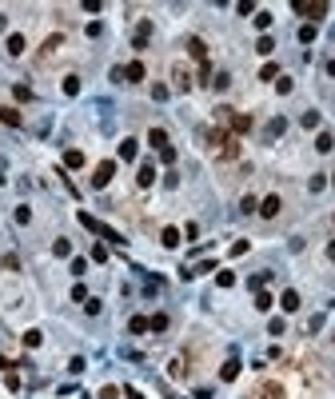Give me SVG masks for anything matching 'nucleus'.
<instances>
[{"mask_svg":"<svg viewBox=\"0 0 335 399\" xmlns=\"http://www.w3.org/2000/svg\"><path fill=\"white\" fill-rule=\"evenodd\" d=\"M152 100H168V84H156V88H152Z\"/></svg>","mask_w":335,"mask_h":399,"instance_id":"obj_39","label":"nucleus"},{"mask_svg":"<svg viewBox=\"0 0 335 399\" xmlns=\"http://www.w3.org/2000/svg\"><path fill=\"white\" fill-rule=\"evenodd\" d=\"M120 160H136V140H120Z\"/></svg>","mask_w":335,"mask_h":399,"instance_id":"obj_16","label":"nucleus"},{"mask_svg":"<svg viewBox=\"0 0 335 399\" xmlns=\"http://www.w3.org/2000/svg\"><path fill=\"white\" fill-rule=\"evenodd\" d=\"M235 375H239V359H227V363L220 367V379H227V383H231Z\"/></svg>","mask_w":335,"mask_h":399,"instance_id":"obj_11","label":"nucleus"},{"mask_svg":"<svg viewBox=\"0 0 335 399\" xmlns=\"http://www.w3.org/2000/svg\"><path fill=\"white\" fill-rule=\"evenodd\" d=\"M124 80H128V84H136V80H144V64H140V60H132V64L124 68Z\"/></svg>","mask_w":335,"mask_h":399,"instance_id":"obj_6","label":"nucleus"},{"mask_svg":"<svg viewBox=\"0 0 335 399\" xmlns=\"http://www.w3.org/2000/svg\"><path fill=\"white\" fill-rule=\"evenodd\" d=\"M148 332H168V315H152L148 320Z\"/></svg>","mask_w":335,"mask_h":399,"instance_id":"obj_22","label":"nucleus"},{"mask_svg":"<svg viewBox=\"0 0 335 399\" xmlns=\"http://www.w3.org/2000/svg\"><path fill=\"white\" fill-rule=\"evenodd\" d=\"M8 56H24V36H8Z\"/></svg>","mask_w":335,"mask_h":399,"instance_id":"obj_14","label":"nucleus"},{"mask_svg":"<svg viewBox=\"0 0 335 399\" xmlns=\"http://www.w3.org/2000/svg\"><path fill=\"white\" fill-rule=\"evenodd\" d=\"M128 332H132V336H144V332H148V320H144V315H132Z\"/></svg>","mask_w":335,"mask_h":399,"instance_id":"obj_17","label":"nucleus"},{"mask_svg":"<svg viewBox=\"0 0 335 399\" xmlns=\"http://www.w3.org/2000/svg\"><path fill=\"white\" fill-rule=\"evenodd\" d=\"M256 307H260V311H272V307H276V299H272L268 291H260V295H256Z\"/></svg>","mask_w":335,"mask_h":399,"instance_id":"obj_21","label":"nucleus"},{"mask_svg":"<svg viewBox=\"0 0 335 399\" xmlns=\"http://www.w3.org/2000/svg\"><path fill=\"white\" fill-rule=\"evenodd\" d=\"M0 120H4L8 128H20V124H24V116L16 112V108H0Z\"/></svg>","mask_w":335,"mask_h":399,"instance_id":"obj_10","label":"nucleus"},{"mask_svg":"<svg viewBox=\"0 0 335 399\" xmlns=\"http://www.w3.org/2000/svg\"><path fill=\"white\" fill-rule=\"evenodd\" d=\"M279 132H287V120H283V116H276V120L268 124V136H272V140H276Z\"/></svg>","mask_w":335,"mask_h":399,"instance_id":"obj_19","label":"nucleus"},{"mask_svg":"<svg viewBox=\"0 0 335 399\" xmlns=\"http://www.w3.org/2000/svg\"><path fill=\"white\" fill-rule=\"evenodd\" d=\"M216 284H220V287H231V284H235V276H231V272H220V276H216Z\"/></svg>","mask_w":335,"mask_h":399,"instance_id":"obj_32","label":"nucleus"},{"mask_svg":"<svg viewBox=\"0 0 335 399\" xmlns=\"http://www.w3.org/2000/svg\"><path fill=\"white\" fill-rule=\"evenodd\" d=\"M256 52H260V56H272V52H276V40H272V36H260V40H256Z\"/></svg>","mask_w":335,"mask_h":399,"instance_id":"obj_15","label":"nucleus"},{"mask_svg":"<svg viewBox=\"0 0 335 399\" xmlns=\"http://www.w3.org/2000/svg\"><path fill=\"white\" fill-rule=\"evenodd\" d=\"M4 367H12V363H8V359H0V371H4Z\"/></svg>","mask_w":335,"mask_h":399,"instance_id":"obj_45","label":"nucleus"},{"mask_svg":"<svg viewBox=\"0 0 335 399\" xmlns=\"http://www.w3.org/2000/svg\"><path fill=\"white\" fill-rule=\"evenodd\" d=\"M116 395H120L116 387H104V391H100V399H116Z\"/></svg>","mask_w":335,"mask_h":399,"instance_id":"obj_41","label":"nucleus"},{"mask_svg":"<svg viewBox=\"0 0 335 399\" xmlns=\"http://www.w3.org/2000/svg\"><path fill=\"white\" fill-rule=\"evenodd\" d=\"M24 347H40V332H24Z\"/></svg>","mask_w":335,"mask_h":399,"instance_id":"obj_30","label":"nucleus"},{"mask_svg":"<svg viewBox=\"0 0 335 399\" xmlns=\"http://www.w3.org/2000/svg\"><path fill=\"white\" fill-rule=\"evenodd\" d=\"M148 144H152V148H168V132L164 128H152V132H148Z\"/></svg>","mask_w":335,"mask_h":399,"instance_id":"obj_12","label":"nucleus"},{"mask_svg":"<svg viewBox=\"0 0 335 399\" xmlns=\"http://www.w3.org/2000/svg\"><path fill=\"white\" fill-rule=\"evenodd\" d=\"M327 76H335V60H327Z\"/></svg>","mask_w":335,"mask_h":399,"instance_id":"obj_43","label":"nucleus"},{"mask_svg":"<svg viewBox=\"0 0 335 399\" xmlns=\"http://www.w3.org/2000/svg\"><path fill=\"white\" fill-rule=\"evenodd\" d=\"M92 260H100V264H104V260H108V248H104V244H96V248H92Z\"/></svg>","mask_w":335,"mask_h":399,"instance_id":"obj_34","label":"nucleus"},{"mask_svg":"<svg viewBox=\"0 0 335 399\" xmlns=\"http://www.w3.org/2000/svg\"><path fill=\"white\" fill-rule=\"evenodd\" d=\"M327 260H335V244H327Z\"/></svg>","mask_w":335,"mask_h":399,"instance_id":"obj_42","label":"nucleus"},{"mask_svg":"<svg viewBox=\"0 0 335 399\" xmlns=\"http://www.w3.org/2000/svg\"><path fill=\"white\" fill-rule=\"evenodd\" d=\"M212 84H216V88H220V92H223V88L231 84V76H227V72H216V80H212Z\"/></svg>","mask_w":335,"mask_h":399,"instance_id":"obj_31","label":"nucleus"},{"mask_svg":"<svg viewBox=\"0 0 335 399\" xmlns=\"http://www.w3.org/2000/svg\"><path fill=\"white\" fill-rule=\"evenodd\" d=\"M84 311H88V315H100V299H92V295H88V303H84Z\"/></svg>","mask_w":335,"mask_h":399,"instance_id":"obj_36","label":"nucleus"},{"mask_svg":"<svg viewBox=\"0 0 335 399\" xmlns=\"http://www.w3.org/2000/svg\"><path fill=\"white\" fill-rule=\"evenodd\" d=\"M295 12H299V16H307V24H315V20L327 12V4H303V0H295Z\"/></svg>","mask_w":335,"mask_h":399,"instance_id":"obj_1","label":"nucleus"},{"mask_svg":"<svg viewBox=\"0 0 335 399\" xmlns=\"http://www.w3.org/2000/svg\"><path fill=\"white\" fill-rule=\"evenodd\" d=\"M52 252H56V256H72V244H68L64 235H60V240H56V244H52Z\"/></svg>","mask_w":335,"mask_h":399,"instance_id":"obj_24","label":"nucleus"},{"mask_svg":"<svg viewBox=\"0 0 335 399\" xmlns=\"http://www.w3.org/2000/svg\"><path fill=\"white\" fill-rule=\"evenodd\" d=\"M188 52H192V56L200 60V64H208V44H204L200 36H192V40H188Z\"/></svg>","mask_w":335,"mask_h":399,"instance_id":"obj_5","label":"nucleus"},{"mask_svg":"<svg viewBox=\"0 0 335 399\" xmlns=\"http://www.w3.org/2000/svg\"><path fill=\"white\" fill-rule=\"evenodd\" d=\"M227 120H231V132H239V136H243V132H252V116H227Z\"/></svg>","mask_w":335,"mask_h":399,"instance_id":"obj_9","label":"nucleus"},{"mask_svg":"<svg viewBox=\"0 0 335 399\" xmlns=\"http://www.w3.org/2000/svg\"><path fill=\"white\" fill-rule=\"evenodd\" d=\"M268 332H272V336H283V320H279V315L272 320V324H268Z\"/></svg>","mask_w":335,"mask_h":399,"instance_id":"obj_40","label":"nucleus"},{"mask_svg":"<svg viewBox=\"0 0 335 399\" xmlns=\"http://www.w3.org/2000/svg\"><path fill=\"white\" fill-rule=\"evenodd\" d=\"M279 307H283V311H295V307H299V291H291V287H287V291L279 295Z\"/></svg>","mask_w":335,"mask_h":399,"instance_id":"obj_8","label":"nucleus"},{"mask_svg":"<svg viewBox=\"0 0 335 399\" xmlns=\"http://www.w3.org/2000/svg\"><path fill=\"white\" fill-rule=\"evenodd\" d=\"M136 180H140V188H152V184H156V164H152V160H144Z\"/></svg>","mask_w":335,"mask_h":399,"instance_id":"obj_3","label":"nucleus"},{"mask_svg":"<svg viewBox=\"0 0 335 399\" xmlns=\"http://www.w3.org/2000/svg\"><path fill=\"white\" fill-rule=\"evenodd\" d=\"M112 176H116V164H112V160H104V164L96 168V176H92V188H108Z\"/></svg>","mask_w":335,"mask_h":399,"instance_id":"obj_2","label":"nucleus"},{"mask_svg":"<svg viewBox=\"0 0 335 399\" xmlns=\"http://www.w3.org/2000/svg\"><path fill=\"white\" fill-rule=\"evenodd\" d=\"M315 148H319V152H331V148H335V136H331V132H319Z\"/></svg>","mask_w":335,"mask_h":399,"instance_id":"obj_18","label":"nucleus"},{"mask_svg":"<svg viewBox=\"0 0 335 399\" xmlns=\"http://www.w3.org/2000/svg\"><path fill=\"white\" fill-rule=\"evenodd\" d=\"M160 244H164V248H180V231L164 228V231H160Z\"/></svg>","mask_w":335,"mask_h":399,"instance_id":"obj_13","label":"nucleus"},{"mask_svg":"<svg viewBox=\"0 0 335 399\" xmlns=\"http://www.w3.org/2000/svg\"><path fill=\"white\" fill-rule=\"evenodd\" d=\"M260 80H279V68H276V64H264V72H260Z\"/></svg>","mask_w":335,"mask_h":399,"instance_id":"obj_28","label":"nucleus"},{"mask_svg":"<svg viewBox=\"0 0 335 399\" xmlns=\"http://www.w3.org/2000/svg\"><path fill=\"white\" fill-rule=\"evenodd\" d=\"M88 272V260H72V276H84Z\"/></svg>","mask_w":335,"mask_h":399,"instance_id":"obj_35","label":"nucleus"},{"mask_svg":"<svg viewBox=\"0 0 335 399\" xmlns=\"http://www.w3.org/2000/svg\"><path fill=\"white\" fill-rule=\"evenodd\" d=\"M160 160H164V164H176V148H172V144H168V148H160Z\"/></svg>","mask_w":335,"mask_h":399,"instance_id":"obj_29","label":"nucleus"},{"mask_svg":"<svg viewBox=\"0 0 335 399\" xmlns=\"http://www.w3.org/2000/svg\"><path fill=\"white\" fill-rule=\"evenodd\" d=\"M279 208H283V204H279V196H268V200L260 204V216H264V220H276Z\"/></svg>","mask_w":335,"mask_h":399,"instance_id":"obj_4","label":"nucleus"},{"mask_svg":"<svg viewBox=\"0 0 335 399\" xmlns=\"http://www.w3.org/2000/svg\"><path fill=\"white\" fill-rule=\"evenodd\" d=\"M12 92H16V100H32V88H24V84H16Z\"/></svg>","mask_w":335,"mask_h":399,"instance_id":"obj_33","label":"nucleus"},{"mask_svg":"<svg viewBox=\"0 0 335 399\" xmlns=\"http://www.w3.org/2000/svg\"><path fill=\"white\" fill-rule=\"evenodd\" d=\"M4 28H8V20H4V16H0V32H4Z\"/></svg>","mask_w":335,"mask_h":399,"instance_id":"obj_44","label":"nucleus"},{"mask_svg":"<svg viewBox=\"0 0 335 399\" xmlns=\"http://www.w3.org/2000/svg\"><path fill=\"white\" fill-rule=\"evenodd\" d=\"M72 299H76V303H88V291H84V287L76 284V287H72Z\"/></svg>","mask_w":335,"mask_h":399,"instance_id":"obj_38","label":"nucleus"},{"mask_svg":"<svg viewBox=\"0 0 335 399\" xmlns=\"http://www.w3.org/2000/svg\"><path fill=\"white\" fill-rule=\"evenodd\" d=\"M331 188H335V172H331Z\"/></svg>","mask_w":335,"mask_h":399,"instance_id":"obj_46","label":"nucleus"},{"mask_svg":"<svg viewBox=\"0 0 335 399\" xmlns=\"http://www.w3.org/2000/svg\"><path fill=\"white\" fill-rule=\"evenodd\" d=\"M256 28L268 32V28H272V12H256Z\"/></svg>","mask_w":335,"mask_h":399,"instance_id":"obj_23","label":"nucleus"},{"mask_svg":"<svg viewBox=\"0 0 335 399\" xmlns=\"http://www.w3.org/2000/svg\"><path fill=\"white\" fill-rule=\"evenodd\" d=\"M299 40L311 44V40H315V24H303V28H299Z\"/></svg>","mask_w":335,"mask_h":399,"instance_id":"obj_26","label":"nucleus"},{"mask_svg":"<svg viewBox=\"0 0 335 399\" xmlns=\"http://www.w3.org/2000/svg\"><path fill=\"white\" fill-rule=\"evenodd\" d=\"M299 124H303V128H319V112H303Z\"/></svg>","mask_w":335,"mask_h":399,"instance_id":"obj_25","label":"nucleus"},{"mask_svg":"<svg viewBox=\"0 0 335 399\" xmlns=\"http://www.w3.org/2000/svg\"><path fill=\"white\" fill-rule=\"evenodd\" d=\"M84 367H88V363H84V359H80V355H76V359H72V363H68V371H72V375H80V371H84Z\"/></svg>","mask_w":335,"mask_h":399,"instance_id":"obj_37","label":"nucleus"},{"mask_svg":"<svg viewBox=\"0 0 335 399\" xmlns=\"http://www.w3.org/2000/svg\"><path fill=\"white\" fill-rule=\"evenodd\" d=\"M264 399H283V387H279V383H268V387H264Z\"/></svg>","mask_w":335,"mask_h":399,"instance_id":"obj_27","label":"nucleus"},{"mask_svg":"<svg viewBox=\"0 0 335 399\" xmlns=\"http://www.w3.org/2000/svg\"><path fill=\"white\" fill-rule=\"evenodd\" d=\"M64 92L68 96H80V76H64Z\"/></svg>","mask_w":335,"mask_h":399,"instance_id":"obj_20","label":"nucleus"},{"mask_svg":"<svg viewBox=\"0 0 335 399\" xmlns=\"http://www.w3.org/2000/svg\"><path fill=\"white\" fill-rule=\"evenodd\" d=\"M64 168H84V152L80 148H68L64 152Z\"/></svg>","mask_w":335,"mask_h":399,"instance_id":"obj_7","label":"nucleus"}]
</instances>
